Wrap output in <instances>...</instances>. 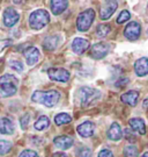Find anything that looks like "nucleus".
I'll return each instance as SVG.
<instances>
[{"instance_id": "obj_5", "label": "nucleus", "mask_w": 148, "mask_h": 157, "mask_svg": "<svg viewBox=\"0 0 148 157\" xmlns=\"http://www.w3.org/2000/svg\"><path fill=\"white\" fill-rule=\"evenodd\" d=\"M94 19H95V12H94V10H92V8H89L87 11L82 12V13H80L77 19L78 29H79L80 32H87L88 29L90 28Z\"/></svg>"}, {"instance_id": "obj_3", "label": "nucleus", "mask_w": 148, "mask_h": 157, "mask_svg": "<svg viewBox=\"0 0 148 157\" xmlns=\"http://www.w3.org/2000/svg\"><path fill=\"white\" fill-rule=\"evenodd\" d=\"M17 85H19V80L12 75L7 73L0 77V90L5 97H11L15 94L17 91Z\"/></svg>"}, {"instance_id": "obj_21", "label": "nucleus", "mask_w": 148, "mask_h": 157, "mask_svg": "<svg viewBox=\"0 0 148 157\" xmlns=\"http://www.w3.org/2000/svg\"><path fill=\"white\" fill-rule=\"evenodd\" d=\"M58 43H59V36L58 35H52V36H49V37L45 39V41L43 42V45L44 48L48 49V50H55Z\"/></svg>"}, {"instance_id": "obj_25", "label": "nucleus", "mask_w": 148, "mask_h": 157, "mask_svg": "<svg viewBox=\"0 0 148 157\" xmlns=\"http://www.w3.org/2000/svg\"><path fill=\"white\" fill-rule=\"evenodd\" d=\"M125 157H138V148L135 146H126L124 148Z\"/></svg>"}, {"instance_id": "obj_20", "label": "nucleus", "mask_w": 148, "mask_h": 157, "mask_svg": "<svg viewBox=\"0 0 148 157\" xmlns=\"http://www.w3.org/2000/svg\"><path fill=\"white\" fill-rule=\"evenodd\" d=\"M51 11L55 15H59L63 12L65 11L68 6V1H64V0H57V1H51Z\"/></svg>"}, {"instance_id": "obj_18", "label": "nucleus", "mask_w": 148, "mask_h": 157, "mask_svg": "<svg viewBox=\"0 0 148 157\" xmlns=\"http://www.w3.org/2000/svg\"><path fill=\"white\" fill-rule=\"evenodd\" d=\"M15 127L14 124L12 122V120L8 118H1L0 119V133L6 135H11L14 133Z\"/></svg>"}, {"instance_id": "obj_15", "label": "nucleus", "mask_w": 148, "mask_h": 157, "mask_svg": "<svg viewBox=\"0 0 148 157\" xmlns=\"http://www.w3.org/2000/svg\"><path fill=\"white\" fill-rule=\"evenodd\" d=\"M73 143H74L73 139L67 136V135H61V136H58L55 139V146L59 149H63V150L71 148L73 146Z\"/></svg>"}, {"instance_id": "obj_17", "label": "nucleus", "mask_w": 148, "mask_h": 157, "mask_svg": "<svg viewBox=\"0 0 148 157\" xmlns=\"http://www.w3.org/2000/svg\"><path fill=\"white\" fill-rule=\"evenodd\" d=\"M128 124H130L131 128L133 129L134 132H137V133H139V134H141V135L146 134V124H145V121H143V119H140V118L130 119Z\"/></svg>"}, {"instance_id": "obj_29", "label": "nucleus", "mask_w": 148, "mask_h": 157, "mask_svg": "<svg viewBox=\"0 0 148 157\" xmlns=\"http://www.w3.org/2000/svg\"><path fill=\"white\" fill-rule=\"evenodd\" d=\"M78 156L79 157H92V150L87 147H82L78 150Z\"/></svg>"}, {"instance_id": "obj_13", "label": "nucleus", "mask_w": 148, "mask_h": 157, "mask_svg": "<svg viewBox=\"0 0 148 157\" xmlns=\"http://www.w3.org/2000/svg\"><path fill=\"white\" fill-rule=\"evenodd\" d=\"M88 48H89L88 40L82 39V37H77V39L73 40V42H72V49H73V51L75 54H79V55L85 52Z\"/></svg>"}, {"instance_id": "obj_10", "label": "nucleus", "mask_w": 148, "mask_h": 157, "mask_svg": "<svg viewBox=\"0 0 148 157\" xmlns=\"http://www.w3.org/2000/svg\"><path fill=\"white\" fill-rule=\"evenodd\" d=\"M109 52V45L105 43H96L93 45L92 50H90V55L95 59H101L104 58Z\"/></svg>"}, {"instance_id": "obj_6", "label": "nucleus", "mask_w": 148, "mask_h": 157, "mask_svg": "<svg viewBox=\"0 0 148 157\" xmlns=\"http://www.w3.org/2000/svg\"><path fill=\"white\" fill-rule=\"evenodd\" d=\"M48 75L52 80L60 83H66L70 79V72L61 67H51L48 70Z\"/></svg>"}, {"instance_id": "obj_26", "label": "nucleus", "mask_w": 148, "mask_h": 157, "mask_svg": "<svg viewBox=\"0 0 148 157\" xmlns=\"http://www.w3.org/2000/svg\"><path fill=\"white\" fill-rule=\"evenodd\" d=\"M12 143L9 141L0 140V154H6L11 150Z\"/></svg>"}, {"instance_id": "obj_14", "label": "nucleus", "mask_w": 148, "mask_h": 157, "mask_svg": "<svg viewBox=\"0 0 148 157\" xmlns=\"http://www.w3.org/2000/svg\"><path fill=\"white\" fill-rule=\"evenodd\" d=\"M77 130H78V133L81 135L82 137H90V136L94 134L95 126H94L93 122L86 121V122H82L81 124H79Z\"/></svg>"}, {"instance_id": "obj_22", "label": "nucleus", "mask_w": 148, "mask_h": 157, "mask_svg": "<svg viewBox=\"0 0 148 157\" xmlns=\"http://www.w3.org/2000/svg\"><path fill=\"white\" fill-rule=\"evenodd\" d=\"M71 120H72L71 115L67 114V113H59V114H57L55 117V122L58 126L68 124V122H71Z\"/></svg>"}, {"instance_id": "obj_9", "label": "nucleus", "mask_w": 148, "mask_h": 157, "mask_svg": "<svg viewBox=\"0 0 148 157\" xmlns=\"http://www.w3.org/2000/svg\"><path fill=\"white\" fill-rule=\"evenodd\" d=\"M118 2L117 1H104L103 5L101 6V19L108 20L117 10Z\"/></svg>"}, {"instance_id": "obj_1", "label": "nucleus", "mask_w": 148, "mask_h": 157, "mask_svg": "<svg viewBox=\"0 0 148 157\" xmlns=\"http://www.w3.org/2000/svg\"><path fill=\"white\" fill-rule=\"evenodd\" d=\"M101 92L96 89L89 87V86H82L75 93V100L82 107H87L92 105L93 102L99 100L101 98Z\"/></svg>"}, {"instance_id": "obj_35", "label": "nucleus", "mask_w": 148, "mask_h": 157, "mask_svg": "<svg viewBox=\"0 0 148 157\" xmlns=\"http://www.w3.org/2000/svg\"><path fill=\"white\" fill-rule=\"evenodd\" d=\"M52 157H68V156L66 155L65 152L59 151V152H56V154H53V156H52Z\"/></svg>"}, {"instance_id": "obj_11", "label": "nucleus", "mask_w": 148, "mask_h": 157, "mask_svg": "<svg viewBox=\"0 0 148 157\" xmlns=\"http://www.w3.org/2000/svg\"><path fill=\"white\" fill-rule=\"evenodd\" d=\"M24 57H26V61H27L28 65L33 67L36 63L38 62L39 59V50L36 48V47H30V48H27L24 50Z\"/></svg>"}, {"instance_id": "obj_28", "label": "nucleus", "mask_w": 148, "mask_h": 157, "mask_svg": "<svg viewBox=\"0 0 148 157\" xmlns=\"http://www.w3.org/2000/svg\"><path fill=\"white\" fill-rule=\"evenodd\" d=\"M9 65L13 70H15L17 72H22L23 71V64H22L20 61H16V59H14V61H11L9 62Z\"/></svg>"}, {"instance_id": "obj_16", "label": "nucleus", "mask_w": 148, "mask_h": 157, "mask_svg": "<svg viewBox=\"0 0 148 157\" xmlns=\"http://www.w3.org/2000/svg\"><path fill=\"white\" fill-rule=\"evenodd\" d=\"M123 136V130L121 127L119 126V124L114 122V124L110 126L109 130H108V137L111 141H119Z\"/></svg>"}, {"instance_id": "obj_38", "label": "nucleus", "mask_w": 148, "mask_h": 157, "mask_svg": "<svg viewBox=\"0 0 148 157\" xmlns=\"http://www.w3.org/2000/svg\"><path fill=\"white\" fill-rule=\"evenodd\" d=\"M147 35H148V30H147Z\"/></svg>"}, {"instance_id": "obj_30", "label": "nucleus", "mask_w": 148, "mask_h": 157, "mask_svg": "<svg viewBox=\"0 0 148 157\" xmlns=\"http://www.w3.org/2000/svg\"><path fill=\"white\" fill-rule=\"evenodd\" d=\"M19 157H38V154L36 151H34V150H23V151L19 155Z\"/></svg>"}, {"instance_id": "obj_32", "label": "nucleus", "mask_w": 148, "mask_h": 157, "mask_svg": "<svg viewBox=\"0 0 148 157\" xmlns=\"http://www.w3.org/2000/svg\"><path fill=\"white\" fill-rule=\"evenodd\" d=\"M99 157H114V154L108 149H103V150L99 151Z\"/></svg>"}, {"instance_id": "obj_37", "label": "nucleus", "mask_w": 148, "mask_h": 157, "mask_svg": "<svg viewBox=\"0 0 148 157\" xmlns=\"http://www.w3.org/2000/svg\"><path fill=\"white\" fill-rule=\"evenodd\" d=\"M141 157H148V152H145V154H143Z\"/></svg>"}, {"instance_id": "obj_24", "label": "nucleus", "mask_w": 148, "mask_h": 157, "mask_svg": "<svg viewBox=\"0 0 148 157\" xmlns=\"http://www.w3.org/2000/svg\"><path fill=\"white\" fill-rule=\"evenodd\" d=\"M110 30H111V28H110L109 25L101 23V25L97 26V28H96V34L99 35V37H104V36H106L110 33Z\"/></svg>"}, {"instance_id": "obj_23", "label": "nucleus", "mask_w": 148, "mask_h": 157, "mask_svg": "<svg viewBox=\"0 0 148 157\" xmlns=\"http://www.w3.org/2000/svg\"><path fill=\"white\" fill-rule=\"evenodd\" d=\"M49 124H50L49 118L42 115V117L35 122V129H37V130H44V129H46L49 127Z\"/></svg>"}, {"instance_id": "obj_2", "label": "nucleus", "mask_w": 148, "mask_h": 157, "mask_svg": "<svg viewBox=\"0 0 148 157\" xmlns=\"http://www.w3.org/2000/svg\"><path fill=\"white\" fill-rule=\"evenodd\" d=\"M60 93L56 90L50 91H36L31 95V100L34 102H38L46 107H53L59 101Z\"/></svg>"}, {"instance_id": "obj_4", "label": "nucleus", "mask_w": 148, "mask_h": 157, "mask_svg": "<svg viewBox=\"0 0 148 157\" xmlns=\"http://www.w3.org/2000/svg\"><path fill=\"white\" fill-rule=\"evenodd\" d=\"M50 21L49 13L45 10H37L33 12L29 17V26L34 30H39L43 27H45Z\"/></svg>"}, {"instance_id": "obj_31", "label": "nucleus", "mask_w": 148, "mask_h": 157, "mask_svg": "<svg viewBox=\"0 0 148 157\" xmlns=\"http://www.w3.org/2000/svg\"><path fill=\"white\" fill-rule=\"evenodd\" d=\"M29 120H30V115H29V114H24V115L22 117L21 120H20L22 129H27L28 124H29Z\"/></svg>"}, {"instance_id": "obj_34", "label": "nucleus", "mask_w": 148, "mask_h": 157, "mask_svg": "<svg viewBox=\"0 0 148 157\" xmlns=\"http://www.w3.org/2000/svg\"><path fill=\"white\" fill-rule=\"evenodd\" d=\"M125 135H126V139H127V140H130V139H131V141L134 140V136H133V135L131 134V132H130L128 129H126V130H125Z\"/></svg>"}, {"instance_id": "obj_7", "label": "nucleus", "mask_w": 148, "mask_h": 157, "mask_svg": "<svg viewBox=\"0 0 148 157\" xmlns=\"http://www.w3.org/2000/svg\"><path fill=\"white\" fill-rule=\"evenodd\" d=\"M141 33V26L139 25V22L137 21H132L126 26V28L124 30V35L127 40H131V41H135L139 39Z\"/></svg>"}, {"instance_id": "obj_33", "label": "nucleus", "mask_w": 148, "mask_h": 157, "mask_svg": "<svg viewBox=\"0 0 148 157\" xmlns=\"http://www.w3.org/2000/svg\"><path fill=\"white\" fill-rule=\"evenodd\" d=\"M127 83H128V79L124 78V77H121V79H119V80L116 83V85H117V86H119V85H121V87H123V86H124L125 84H127Z\"/></svg>"}, {"instance_id": "obj_8", "label": "nucleus", "mask_w": 148, "mask_h": 157, "mask_svg": "<svg viewBox=\"0 0 148 157\" xmlns=\"http://www.w3.org/2000/svg\"><path fill=\"white\" fill-rule=\"evenodd\" d=\"M19 19L20 14L12 7H7L4 12V23L6 27H13L19 21Z\"/></svg>"}, {"instance_id": "obj_12", "label": "nucleus", "mask_w": 148, "mask_h": 157, "mask_svg": "<svg viewBox=\"0 0 148 157\" xmlns=\"http://www.w3.org/2000/svg\"><path fill=\"white\" fill-rule=\"evenodd\" d=\"M134 71L139 77H143L148 75V58L147 57H141L135 61L134 63Z\"/></svg>"}, {"instance_id": "obj_36", "label": "nucleus", "mask_w": 148, "mask_h": 157, "mask_svg": "<svg viewBox=\"0 0 148 157\" xmlns=\"http://www.w3.org/2000/svg\"><path fill=\"white\" fill-rule=\"evenodd\" d=\"M143 107H145V108H148V98H146L145 101H143Z\"/></svg>"}, {"instance_id": "obj_19", "label": "nucleus", "mask_w": 148, "mask_h": 157, "mask_svg": "<svg viewBox=\"0 0 148 157\" xmlns=\"http://www.w3.org/2000/svg\"><path fill=\"white\" fill-rule=\"evenodd\" d=\"M138 98H139V92L137 91H128L126 93L121 95V101L126 105H130V106H135L138 102Z\"/></svg>"}, {"instance_id": "obj_27", "label": "nucleus", "mask_w": 148, "mask_h": 157, "mask_svg": "<svg viewBox=\"0 0 148 157\" xmlns=\"http://www.w3.org/2000/svg\"><path fill=\"white\" fill-rule=\"evenodd\" d=\"M130 17H131V13H130V12L128 11H121V14H119L118 17H117V22L118 23L126 22V21L130 20Z\"/></svg>"}]
</instances>
